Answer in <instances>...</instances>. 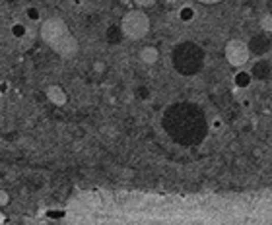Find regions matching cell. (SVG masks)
<instances>
[{"mask_svg":"<svg viewBox=\"0 0 272 225\" xmlns=\"http://www.w3.org/2000/svg\"><path fill=\"white\" fill-rule=\"evenodd\" d=\"M138 56H140V60L144 65H156L160 60V51L152 45H148V47H142Z\"/></svg>","mask_w":272,"mask_h":225,"instance_id":"obj_8","label":"cell"},{"mask_svg":"<svg viewBox=\"0 0 272 225\" xmlns=\"http://www.w3.org/2000/svg\"><path fill=\"white\" fill-rule=\"evenodd\" d=\"M270 62H266V60H259V62H255L253 68H251V78L253 80H266V78H270Z\"/></svg>","mask_w":272,"mask_h":225,"instance_id":"obj_6","label":"cell"},{"mask_svg":"<svg viewBox=\"0 0 272 225\" xmlns=\"http://www.w3.org/2000/svg\"><path fill=\"white\" fill-rule=\"evenodd\" d=\"M94 70H96V72H103V70H105V65H103V62H96V65H94Z\"/></svg>","mask_w":272,"mask_h":225,"instance_id":"obj_16","label":"cell"},{"mask_svg":"<svg viewBox=\"0 0 272 225\" xmlns=\"http://www.w3.org/2000/svg\"><path fill=\"white\" fill-rule=\"evenodd\" d=\"M25 16H27L29 20H33V22H37V20H39V10L29 6V8H25Z\"/></svg>","mask_w":272,"mask_h":225,"instance_id":"obj_12","label":"cell"},{"mask_svg":"<svg viewBox=\"0 0 272 225\" xmlns=\"http://www.w3.org/2000/svg\"><path fill=\"white\" fill-rule=\"evenodd\" d=\"M8 204H10V194L0 188V208H4V206H8Z\"/></svg>","mask_w":272,"mask_h":225,"instance_id":"obj_14","label":"cell"},{"mask_svg":"<svg viewBox=\"0 0 272 225\" xmlns=\"http://www.w3.org/2000/svg\"><path fill=\"white\" fill-rule=\"evenodd\" d=\"M6 223V215H4V212L0 210V225H4Z\"/></svg>","mask_w":272,"mask_h":225,"instance_id":"obj_18","label":"cell"},{"mask_svg":"<svg viewBox=\"0 0 272 225\" xmlns=\"http://www.w3.org/2000/svg\"><path fill=\"white\" fill-rule=\"evenodd\" d=\"M0 91H2V93H4V91H8V84H6V82H2V84H0Z\"/></svg>","mask_w":272,"mask_h":225,"instance_id":"obj_17","label":"cell"},{"mask_svg":"<svg viewBox=\"0 0 272 225\" xmlns=\"http://www.w3.org/2000/svg\"><path fill=\"white\" fill-rule=\"evenodd\" d=\"M41 39L54 53L65 56V58H72L80 49L72 31L68 29L66 22L61 18H49L41 23Z\"/></svg>","mask_w":272,"mask_h":225,"instance_id":"obj_1","label":"cell"},{"mask_svg":"<svg viewBox=\"0 0 272 225\" xmlns=\"http://www.w3.org/2000/svg\"><path fill=\"white\" fill-rule=\"evenodd\" d=\"M251 74L249 72H245V70H239L237 74H235V78H233V82H235V86L237 87H247L251 86Z\"/></svg>","mask_w":272,"mask_h":225,"instance_id":"obj_9","label":"cell"},{"mask_svg":"<svg viewBox=\"0 0 272 225\" xmlns=\"http://www.w3.org/2000/svg\"><path fill=\"white\" fill-rule=\"evenodd\" d=\"M268 49H270V39H266L264 35H257V37H253V39H251V45H249L251 53L264 54Z\"/></svg>","mask_w":272,"mask_h":225,"instance_id":"obj_7","label":"cell"},{"mask_svg":"<svg viewBox=\"0 0 272 225\" xmlns=\"http://www.w3.org/2000/svg\"><path fill=\"white\" fill-rule=\"evenodd\" d=\"M167 2H173V0H167Z\"/></svg>","mask_w":272,"mask_h":225,"instance_id":"obj_20","label":"cell"},{"mask_svg":"<svg viewBox=\"0 0 272 225\" xmlns=\"http://www.w3.org/2000/svg\"><path fill=\"white\" fill-rule=\"evenodd\" d=\"M200 2H218V0H200Z\"/></svg>","mask_w":272,"mask_h":225,"instance_id":"obj_19","label":"cell"},{"mask_svg":"<svg viewBox=\"0 0 272 225\" xmlns=\"http://www.w3.org/2000/svg\"><path fill=\"white\" fill-rule=\"evenodd\" d=\"M156 2H158V0H134V4L140 6V8H148V6H152Z\"/></svg>","mask_w":272,"mask_h":225,"instance_id":"obj_15","label":"cell"},{"mask_svg":"<svg viewBox=\"0 0 272 225\" xmlns=\"http://www.w3.org/2000/svg\"><path fill=\"white\" fill-rule=\"evenodd\" d=\"M202 62H204V56L193 45H185L179 51H175V66L179 68L181 74H196Z\"/></svg>","mask_w":272,"mask_h":225,"instance_id":"obj_3","label":"cell"},{"mask_svg":"<svg viewBox=\"0 0 272 225\" xmlns=\"http://www.w3.org/2000/svg\"><path fill=\"white\" fill-rule=\"evenodd\" d=\"M45 95L47 99L56 105V107H63L66 105V101H68V95H66V91L63 89V86H58V84H51V86L45 89Z\"/></svg>","mask_w":272,"mask_h":225,"instance_id":"obj_5","label":"cell"},{"mask_svg":"<svg viewBox=\"0 0 272 225\" xmlns=\"http://www.w3.org/2000/svg\"><path fill=\"white\" fill-rule=\"evenodd\" d=\"M195 8L193 6H183L181 10H179V20L183 23H189V22H193L195 20Z\"/></svg>","mask_w":272,"mask_h":225,"instance_id":"obj_10","label":"cell"},{"mask_svg":"<svg viewBox=\"0 0 272 225\" xmlns=\"http://www.w3.org/2000/svg\"><path fill=\"white\" fill-rule=\"evenodd\" d=\"M224 56L233 68H241V66L247 65L251 58L249 45L243 43L241 39H229L226 43V49H224Z\"/></svg>","mask_w":272,"mask_h":225,"instance_id":"obj_4","label":"cell"},{"mask_svg":"<svg viewBox=\"0 0 272 225\" xmlns=\"http://www.w3.org/2000/svg\"><path fill=\"white\" fill-rule=\"evenodd\" d=\"M259 25H261L262 33H272V14H264L261 16V20H259Z\"/></svg>","mask_w":272,"mask_h":225,"instance_id":"obj_11","label":"cell"},{"mask_svg":"<svg viewBox=\"0 0 272 225\" xmlns=\"http://www.w3.org/2000/svg\"><path fill=\"white\" fill-rule=\"evenodd\" d=\"M12 33H14L16 37H22V35H25V27H23L22 23H14V25H12Z\"/></svg>","mask_w":272,"mask_h":225,"instance_id":"obj_13","label":"cell"},{"mask_svg":"<svg viewBox=\"0 0 272 225\" xmlns=\"http://www.w3.org/2000/svg\"><path fill=\"white\" fill-rule=\"evenodd\" d=\"M120 33L131 41H140L150 33V18L144 10H129L120 20Z\"/></svg>","mask_w":272,"mask_h":225,"instance_id":"obj_2","label":"cell"}]
</instances>
